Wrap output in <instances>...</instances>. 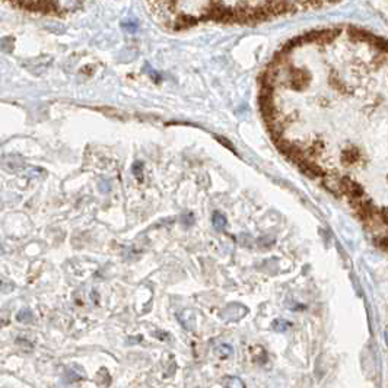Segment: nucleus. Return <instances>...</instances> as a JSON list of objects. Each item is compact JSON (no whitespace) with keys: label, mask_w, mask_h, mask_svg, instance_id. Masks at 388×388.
<instances>
[{"label":"nucleus","mask_w":388,"mask_h":388,"mask_svg":"<svg viewBox=\"0 0 388 388\" xmlns=\"http://www.w3.org/2000/svg\"><path fill=\"white\" fill-rule=\"evenodd\" d=\"M264 9L272 18V16H277V15H283L289 12H296L298 3L296 1H266Z\"/></svg>","instance_id":"1"},{"label":"nucleus","mask_w":388,"mask_h":388,"mask_svg":"<svg viewBox=\"0 0 388 388\" xmlns=\"http://www.w3.org/2000/svg\"><path fill=\"white\" fill-rule=\"evenodd\" d=\"M288 78H286V80H288V85L291 86V88H293V89H304L305 86H307V83H308V76H307V73L304 72V70H298V69H293V67H291L289 66V69H288Z\"/></svg>","instance_id":"2"},{"label":"nucleus","mask_w":388,"mask_h":388,"mask_svg":"<svg viewBox=\"0 0 388 388\" xmlns=\"http://www.w3.org/2000/svg\"><path fill=\"white\" fill-rule=\"evenodd\" d=\"M13 6H24L31 10L38 12H51L56 7V3L53 1H25V3H12Z\"/></svg>","instance_id":"3"},{"label":"nucleus","mask_w":388,"mask_h":388,"mask_svg":"<svg viewBox=\"0 0 388 388\" xmlns=\"http://www.w3.org/2000/svg\"><path fill=\"white\" fill-rule=\"evenodd\" d=\"M298 165H299L301 171L308 177H324L325 175V171L314 161H304L298 163Z\"/></svg>","instance_id":"4"},{"label":"nucleus","mask_w":388,"mask_h":388,"mask_svg":"<svg viewBox=\"0 0 388 388\" xmlns=\"http://www.w3.org/2000/svg\"><path fill=\"white\" fill-rule=\"evenodd\" d=\"M323 186L324 189H327L330 193L336 194V195H343V193H342V183H340V178L336 177V175H324Z\"/></svg>","instance_id":"5"},{"label":"nucleus","mask_w":388,"mask_h":388,"mask_svg":"<svg viewBox=\"0 0 388 388\" xmlns=\"http://www.w3.org/2000/svg\"><path fill=\"white\" fill-rule=\"evenodd\" d=\"M357 159H359V152L355 151V149H349V151H346V152L343 154V161L346 162L348 165L355 163Z\"/></svg>","instance_id":"6"},{"label":"nucleus","mask_w":388,"mask_h":388,"mask_svg":"<svg viewBox=\"0 0 388 388\" xmlns=\"http://www.w3.org/2000/svg\"><path fill=\"white\" fill-rule=\"evenodd\" d=\"M213 225L216 229H224L227 225V219L221 213H215L213 215Z\"/></svg>","instance_id":"7"},{"label":"nucleus","mask_w":388,"mask_h":388,"mask_svg":"<svg viewBox=\"0 0 388 388\" xmlns=\"http://www.w3.org/2000/svg\"><path fill=\"white\" fill-rule=\"evenodd\" d=\"M227 388H244V384H242V381L239 378L231 377V378H228Z\"/></svg>","instance_id":"8"}]
</instances>
